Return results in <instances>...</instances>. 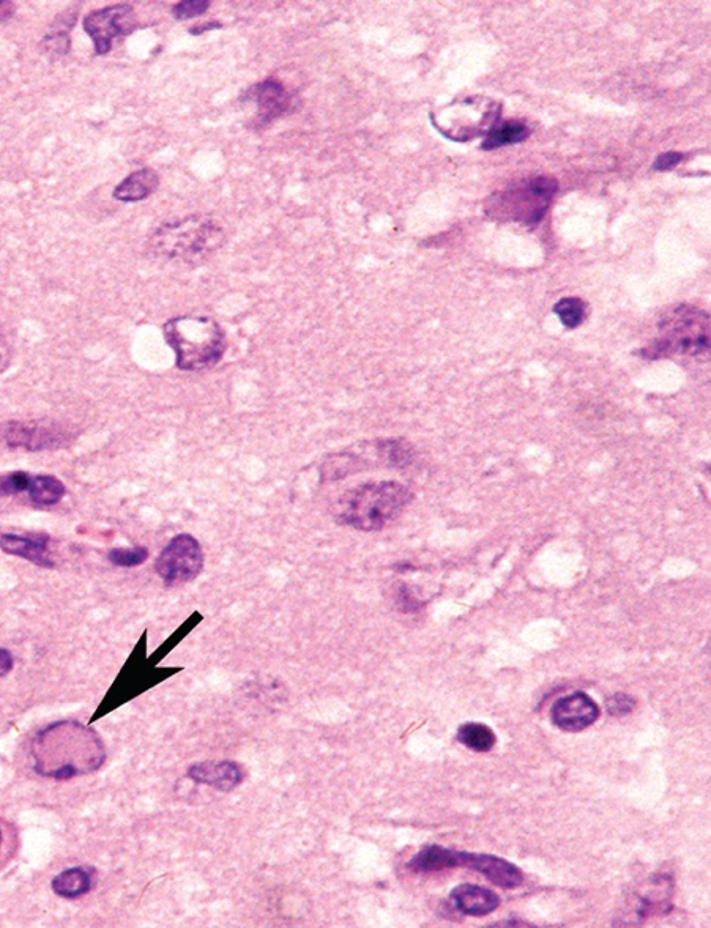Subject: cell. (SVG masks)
Wrapping results in <instances>:
<instances>
[{
    "mask_svg": "<svg viewBox=\"0 0 711 928\" xmlns=\"http://www.w3.org/2000/svg\"><path fill=\"white\" fill-rule=\"evenodd\" d=\"M35 773L70 780L95 773L106 760L105 744L81 722L57 721L41 728L30 747Z\"/></svg>",
    "mask_w": 711,
    "mask_h": 928,
    "instance_id": "1",
    "label": "cell"
},
{
    "mask_svg": "<svg viewBox=\"0 0 711 928\" xmlns=\"http://www.w3.org/2000/svg\"><path fill=\"white\" fill-rule=\"evenodd\" d=\"M412 500V490L396 481L362 484L339 498L335 519L339 525L355 530H382L403 513Z\"/></svg>",
    "mask_w": 711,
    "mask_h": 928,
    "instance_id": "2",
    "label": "cell"
},
{
    "mask_svg": "<svg viewBox=\"0 0 711 928\" xmlns=\"http://www.w3.org/2000/svg\"><path fill=\"white\" fill-rule=\"evenodd\" d=\"M228 242V235L212 216L193 215L163 224L149 238V251L166 260L202 264Z\"/></svg>",
    "mask_w": 711,
    "mask_h": 928,
    "instance_id": "3",
    "label": "cell"
},
{
    "mask_svg": "<svg viewBox=\"0 0 711 928\" xmlns=\"http://www.w3.org/2000/svg\"><path fill=\"white\" fill-rule=\"evenodd\" d=\"M164 338L182 371H204L220 363L228 349L226 333L212 317L180 316L163 325Z\"/></svg>",
    "mask_w": 711,
    "mask_h": 928,
    "instance_id": "4",
    "label": "cell"
},
{
    "mask_svg": "<svg viewBox=\"0 0 711 928\" xmlns=\"http://www.w3.org/2000/svg\"><path fill=\"white\" fill-rule=\"evenodd\" d=\"M710 350V317L694 306L680 305L659 322V338L645 350L648 358L699 355Z\"/></svg>",
    "mask_w": 711,
    "mask_h": 928,
    "instance_id": "5",
    "label": "cell"
},
{
    "mask_svg": "<svg viewBox=\"0 0 711 928\" xmlns=\"http://www.w3.org/2000/svg\"><path fill=\"white\" fill-rule=\"evenodd\" d=\"M557 186V180L543 175L537 179L522 180L489 197L486 213L496 220L535 226L551 205Z\"/></svg>",
    "mask_w": 711,
    "mask_h": 928,
    "instance_id": "6",
    "label": "cell"
},
{
    "mask_svg": "<svg viewBox=\"0 0 711 928\" xmlns=\"http://www.w3.org/2000/svg\"><path fill=\"white\" fill-rule=\"evenodd\" d=\"M204 568V550L194 536L177 535L161 550L155 569L166 587H180L193 582Z\"/></svg>",
    "mask_w": 711,
    "mask_h": 928,
    "instance_id": "7",
    "label": "cell"
},
{
    "mask_svg": "<svg viewBox=\"0 0 711 928\" xmlns=\"http://www.w3.org/2000/svg\"><path fill=\"white\" fill-rule=\"evenodd\" d=\"M62 427L43 421H7L0 424V443L10 450L29 453L56 450L67 440Z\"/></svg>",
    "mask_w": 711,
    "mask_h": 928,
    "instance_id": "8",
    "label": "cell"
},
{
    "mask_svg": "<svg viewBox=\"0 0 711 928\" xmlns=\"http://www.w3.org/2000/svg\"><path fill=\"white\" fill-rule=\"evenodd\" d=\"M84 30L94 40L98 56L108 54L112 43L122 35L131 34L136 27L135 13L130 5H114L89 13L84 18Z\"/></svg>",
    "mask_w": 711,
    "mask_h": 928,
    "instance_id": "9",
    "label": "cell"
},
{
    "mask_svg": "<svg viewBox=\"0 0 711 928\" xmlns=\"http://www.w3.org/2000/svg\"><path fill=\"white\" fill-rule=\"evenodd\" d=\"M551 717L552 724L563 732L577 733L598 721L600 708L590 695L574 692L554 703Z\"/></svg>",
    "mask_w": 711,
    "mask_h": 928,
    "instance_id": "10",
    "label": "cell"
},
{
    "mask_svg": "<svg viewBox=\"0 0 711 928\" xmlns=\"http://www.w3.org/2000/svg\"><path fill=\"white\" fill-rule=\"evenodd\" d=\"M250 97L256 104V122L262 127L291 111L294 101L291 92L275 79H267L254 86L250 90Z\"/></svg>",
    "mask_w": 711,
    "mask_h": 928,
    "instance_id": "11",
    "label": "cell"
},
{
    "mask_svg": "<svg viewBox=\"0 0 711 928\" xmlns=\"http://www.w3.org/2000/svg\"><path fill=\"white\" fill-rule=\"evenodd\" d=\"M459 867L475 870L483 873L489 881L503 889H514L521 886L524 881V875L516 865L497 856L489 854H472L461 851Z\"/></svg>",
    "mask_w": 711,
    "mask_h": 928,
    "instance_id": "12",
    "label": "cell"
},
{
    "mask_svg": "<svg viewBox=\"0 0 711 928\" xmlns=\"http://www.w3.org/2000/svg\"><path fill=\"white\" fill-rule=\"evenodd\" d=\"M187 776L196 784L209 785L215 790L228 793L242 784L243 769L235 761H204L190 766Z\"/></svg>",
    "mask_w": 711,
    "mask_h": 928,
    "instance_id": "13",
    "label": "cell"
},
{
    "mask_svg": "<svg viewBox=\"0 0 711 928\" xmlns=\"http://www.w3.org/2000/svg\"><path fill=\"white\" fill-rule=\"evenodd\" d=\"M49 538L46 535H0V549L5 554L23 558L41 568H53L54 561L48 549Z\"/></svg>",
    "mask_w": 711,
    "mask_h": 928,
    "instance_id": "14",
    "label": "cell"
},
{
    "mask_svg": "<svg viewBox=\"0 0 711 928\" xmlns=\"http://www.w3.org/2000/svg\"><path fill=\"white\" fill-rule=\"evenodd\" d=\"M455 910L466 916L483 917L499 908L500 899L496 892L475 884H461L450 895Z\"/></svg>",
    "mask_w": 711,
    "mask_h": 928,
    "instance_id": "15",
    "label": "cell"
},
{
    "mask_svg": "<svg viewBox=\"0 0 711 928\" xmlns=\"http://www.w3.org/2000/svg\"><path fill=\"white\" fill-rule=\"evenodd\" d=\"M160 185V177L153 169H141L128 175L127 179L122 180L116 186L112 193L114 199L119 202H141L147 197L152 196Z\"/></svg>",
    "mask_w": 711,
    "mask_h": 928,
    "instance_id": "16",
    "label": "cell"
},
{
    "mask_svg": "<svg viewBox=\"0 0 711 928\" xmlns=\"http://www.w3.org/2000/svg\"><path fill=\"white\" fill-rule=\"evenodd\" d=\"M459 859H461V851L450 850L440 845H428V847L421 848L414 858L410 859L407 867L417 873L440 872V870L459 867Z\"/></svg>",
    "mask_w": 711,
    "mask_h": 928,
    "instance_id": "17",
    "label": "cell"
},
{
    "mask_svg": "<svg viewBox=\"0 0 711 928\" xmlns=\"http://www.w3.org/2000/svg\"><path fill=\"white\" fill-rule=\"evenodd\" d=\"M51 888L54 894L64 899H78L92 889V877L86 869L82 867H71V869L60 872L54 880L51 881Z\"/></svg>",
    "mask_w": 711,
    "mask_h": 928,
    "instance_id": "18",
    "label": "cell"
},
{
    "mask_svg": "<svg viewBox=\"0 0 711 928\" xmlns=\"http://www.w3.org/2000/svg\"><path fill=\"white\" fill-rule=\"evenodd\" d=\"M529 134V127L521 120H505V122L496 123L488 131V136L484 139L481 147L484 150H496L499 147H505V145L525 141V139L529 138Z\"/></svg>",
    "mask_w": 711,
    "mask_h": 928,
    "instance_id": "19",
    "label": "cell"
},
{
    "mask_svg": "<svg viewBox=\"0 0 711 928\" xmlns=\"http://www.w3.org/2000/svg\"><path fill=\"white\" fill-rule=\"evenodd\" d=\"M27 490H29L30 502L34 503L35 506H41V508L57 505L67 494L65 484L60 479L49 475H38L35 478H30L29 489Z\"/></svg>",
    "mask_w": 711,
    "mask_h": 928,
    "instance_id": "20",
    "label": "cell"
},
{
    "mask_svg": "<svg viewBox=\"0 0 711 928\" xmlns=\"http://www.w3.org/2000/svg\"><path fill=\"white\" fill-rule=\"evenodd\" d=\"M456 739L475 752H489L496 744V735L491 728L488 725L477 724V722L461 725Z\"/></svg>",
    "mask_w": 711,
    "mask_h": 928,
    "instance_id": "21",
    "label": "cell"
},
{
    "mask_svg": "<svg viewBox=\"0 0 711 928\" xmlns=\"http://www.w3.org/2000/svg\"><path fill=\"white\" fill-rule=\"evenodd\" d=\"M554 312L566 328L573 330V328L581 327V323L584 322L587 316V305L581 298H562L555 303Z\"/></svg>",
    "mask_w": 711,
    "mask_h": 928,
    "instance_id": "22",
    "label": "cell"
},
{
    "mask_svg": "<svg viewBox=\"0 0 711 928\" xmlns=\"http://www.w3.org/2000/svg\"><path fill=\"white\" fill-rule=\"evenodd\" d=\"M109 561L119 568H135L142 565L149 558L146 547H133V549H114L109 552Z\"/></svg>",
    "mask_w": 711,
    "mask_h": 928,
    "instance_id": "23",
    "label": "cell"
},
{
    "mask_svg": "<svg viewBox=\"0 0 711 928\" xmlns=\"http://www.w3.org/2000/svg\"><path fill=\"white\" fill-rule=\"evenodd\" d=\"M41 48H43V51L48 52L51 57L65 56L68 49H70V37H68L65 27L64 29L53 30L51 34L46 35L45 40L41 41Z\"/></svg>",
    "mask_w": 711,
    "mask_h": 928,
    "instance_id": "24",
    "label": "cell"
},
{
    "mask_svg": "<svg viewBox=\"0 0 711 928\" xmlns=\"http://www.w3.org/2000/svg\"><path fill=\"white\" fill-rule=\"evenodd\" d=\"M30 476L24 472L8 473L0 476V497L21 494L29 489Z\"/></svg>",
    "mask_w": 711,
    "mask_h": 928,
    "instance_id": "25",
    "label": "cell"
},
{
    "mask_svg": "<svg viewBox=\"0 0 711 928\" xmlns=\"http://www.w3.org/2000/svg\"><path fill=\"white\" fill-rule=\"evenodd\" d=\"M209 7V0H183L172 8V12L177 19H191L204 15Z\"/></svg>",
    "mask_w": 711,
    "mask_h": 928,
    "instance_id": "26",
    "label": "cell"
},
{
    "mask_svg": "<svg viewBox=\"0 0 711 928\" xmlns=\"http://www.w3.org/2000/svg\"><path fill=\"white\" fill-rule=\"evenodd\" d=\"M636 705V700H634L631 695L623 694V692H618V694L612 695L609 700H607V711L612 716H626L630 714Z\"/></svg>",
    "mask_w": 711,
    "mask_h": 928,
    "instance_id": "27",
    "label": "cell"
},
{
    "mask_svg": "<svg viewBox=\"0 0 711 928\" xmlns=\"http://www.w3.org/2000/svg\"><path fill=\"white\" fill-rule=\"evenodd\" d=\"M683 160H685V155H683V153H663V155L656 158L653 168H655L656 171H671V169L677 168L678 164L682 163Z\"/></svg>",
    "mask_w": 711,
    "mask_h": 928,
    "instance_id": "28",
    "label": "cell"
},
{
    "mask_svg": "<svg viewBox=\"0 0 711 928\" xmlns=\"http://www.w3.org/2000/svg\"><path fill=\"white\" fill-rule=\"evenodd\" d=\"M13 665H15V659H13L12 653L5 650V648H0V678H4L8 673L12 672Z\"/></svg>",
    "mask_w": 711,
    "mask_h": 928,
    "instance_id": "29",
    "label": "cell"
},
{
    "mask_svg": "<svg viewBox=\"0 0 711 928\" xmlns=\"http://www.w3.org/2000/svg\"><path fill=\"white\" fill-rule=\"evenodd\" d=\"M15 13V4L8 0H0V21L10 18Z\"/></svg>",
    "mask_w": 711,
    "mask_h": 928,
    "instance_id": "30",
    "label": "cell"
},
{
    "mask_svg": "<svg viewBox=\"0 0 711 928\" xmlns=\"http://www.w3.org/2000/svg\"><path fill=\"white\" fill-rule=\"evenodd\" d=\"M218 27H221V24L207 23V26L194 27V29H191V34L199 35V34H202V32H207V30H210V29H218Z\"/></svg>",
    "mask_w": 711,
    "mask_h": 928,
    "instance_id": "31",
    "label": "cell"
},
{
    "mask_svg": "<svg viewBox=\"0 0 711 928\" xmlns=\"http://www.w3.org/2000/svg\"><path fill=\"white\" fill-rule=\"evenodd\" d=\"M2 840H4V832H2V828H0V845H2Z\"/></svg>",
    "mask_w": 711,
    "mask_h": 928,
    "instance_id": "32",
    "label": "cell"
},
{
    "mask_svg": "<svg viewBox=\"0 0 711 928\" xmlns=\"http://www.w3.org/2000/svg\"><path fill=\"white\" fill-rule=\"evenodd\" d=\"M0 361H2V357H0Z\"/></svg>",
    "mask_w": 711,
    "mask_h": 928,
    "instance_id": "33",
    "label": "cell"
}]
</instances>
